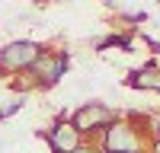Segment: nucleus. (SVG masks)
Wrapping results in <instances>:
<instances>
[{"mask_svg":"<svg viewBox=\"0 0 160 153\" xmlns=\"http://www.w3.org/2000/svg\"><path fill=\"white\" fill-rule=\"evenodd\" d=\"M106 48H122V51H131L135 48V38L131 35H122V32H112V35H106L96 42V51H106Z\"/></svg>","mask_w":160,"mask_h":153,"instance_id":"obj_3","label":"nucleus"},{"mask_svg":"<svg viewBox=\"0 0 160 153\" xmlns=\"http://www.w3.org/2000/svg\"><path fill=\"white\" fill-rule=\"evenodd\" d=\"M19 109H22V102H13V105H7V109H3V118H10V115H16Z\"/></svg>","mask_w":160,"mask_h":153,"instance_id":"obj_6","label":"nucleus"},{"mask_svg":"<svg viewBox=\"0 0 160 153\" xmlns=\"http://www.w3.org/2000/svg\"><path fill=\"white\" fill-rule=\"evenodd\" d=\"M0 121H3V112H0Z\"/></svg>","mask_w":160,"mask_h":153,"instance_id":"obj_9","label":"nucleus"},{"mask_svg":"<svg viewBox=\"0 0 160 153\" xmlns=\"http://www.w3.org/2000/svg\"><path fill=\"white\" fill-rule=\"evenodd\" d=\"M157 153H160V144H157Z\"/></svg>","mask_w":160,"mask_h":153,"instance_id":"obj_10","label":"nucleus"},{"mask_svg":"<svg viewBox=\"0 0 160 153\" xmlns=\"http://www.w3.org/2000/svg\"><path fill=\"white\" fill-rule=\"evenodd\" d=\"M71 128L80 134H93V131H109L112 128V112L99 105V102H90V105H83L74 118H71Z\"/></svg>","mask_w":160,"mask_h":153,"instance_id":"obj_1","label":"nucleus"},{"mask_svg":"<svg viewBox=\"0 0 160 153\" xmlns=\"http://www.w3.org/2000/svg\"><path fill=\"white\" fill-rule=\"evenodd\" d=\"M115 153H128V150H115ZM135 153H138V150H135Z\"/></svg>","mask_w":160,"mask_h":153,"instance_id":"obj_8","label":"nucleus"},{"mask_svg":"<svg viewBox=\"0 0 160 153\" xmlns=\"http://www.w3.org/2000/svg\"><path fill=\"white\" fill-rule=\"evenodd\" d=\"M71 153H93V150H87V147H77V150H71Z\"/></svg>","mask_w":160,"mask_h":153,"instance_id":"obj_7","label":"nucleus"},{"mask_svg":"<svg viewBox=\"0 0 160 153\" xmlns=\"http://www.w3.org/2000/svg\"><path fill=\"white\" fill-rule=\"evenodd\" d=\"M42 54V48L32 45V42H16V45H7L0 51V64L3 67H32L35 58Z\"/></svg>","mask_w":160,"mask_h":153,"instance_id":"obj_2","label":"nucleus"},{"mask_svg":"<svg viewBox=\"0 0 160 153\" xmlns=\"http://www.w3.org/2000/svg\"><path fill=\"white\" fill-rule=\"evenodd\" d=\"M122 16H125L128 22H144V19H148V13L141 10V13H122Z\"/></svg>","mask_w":160,"mask_h":153,"instance_id":"obj_5","label":"nucleus"},{"mask_svg":"<svg viewBox=\"0 0 160 153\" xmlns=\"http://www.w3.org/2000/svg\"><path fill=\"white\" fill-rule=\"evenodd\" d=\"M141 42H144V45H151V48H154V54H160V42H157L154 35H148V32H144V35H141Z\"/></svg>","mask_w":160,"mask_h":153,"instance_id":"obj_4","label":"nucleus"}]
</instances>
